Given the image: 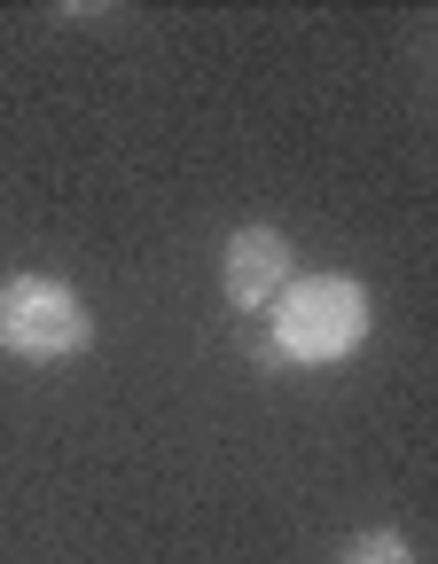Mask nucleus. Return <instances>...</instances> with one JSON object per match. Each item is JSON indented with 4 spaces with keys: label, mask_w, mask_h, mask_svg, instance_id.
<instances>
[{
    "label": "nucleus",
    "mask_w": 438,
    "mask_h": 564,
    "mask_svg": "<svg viewBox=\"0 0 438 564\" xmlns=\"http://www.w3.org/2000/svg\"><path fill=\"white\" fill-rule=\"evenodd\" d=\"M344 564H415V549H407L392 525H369V533L344 549Z\"/></svg>",
    "instance_id": "nucleus-4"
},
{
    "label": "nucleus",
    "mask_w": 438,
    "mask_h": 564,
    "mask_svg": "<svg viewBox=\"0 0 438 564\" xmlns=\"http://www.w3.org/2000/svg\"><path fill=\"white\" fill-rule=\"evenodd\" d=\"M87 345H95V314L70 282H55V274L0 282V352H17V361H70Z\"/></svg>",
    "instance_id": "nucleus-2"
},
{
    "label": "nucleus",
    "mask_w": 438,
    "mask_h": 564,
    "mask_svg": "<svg viewBox=\"0 0 438 564\" xmlns=\"http://www.w3.org/2000/svg\"><path fill=\"white\" fill-rule=\"evenodd\" d=\"M289 274H298V251H289V236H282V228L243 220V228L228 236V259H219V291H228V306H243V314L274 306Z\"/></svg>",
    "instance_id": "nucleus-3"
},
{
    "label": "nucleus",
    "mask_w": 438,
    "mask_h": 564,
    "mask_svg": "<svg viewBox=\"0 0 438 564\" xmlns=\"http://www.w3.org/2000/svg\"><path fill=\"white\" fill-rule=\"evenodd\" d=\"M274 314V352H282V361H344V352L360 345V337H369V291H360V282L352 274H289L282 282V299L266 306Z\"/></svg>",
    "instance_id": "nucleus-1"
}]
</instances>
